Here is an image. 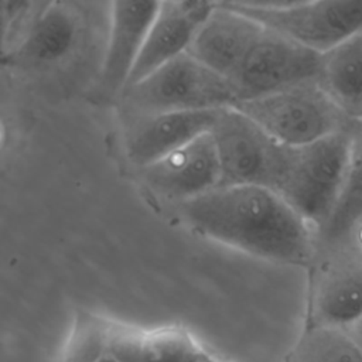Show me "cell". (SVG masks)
I'll return each instance as SVG.
<instances>
[{
  "label": "cell",
  "mask_w": 362,
  "mask_h": 362,
  "mask_svg": "<svg viewBox=\"0 0 362 362\" xmlns=\"http://www.w3.org/2000/svg\"><path fill=\"white\" fill-rule=\"evenodd\" d=\"M180 216L195 233L287 267H308L315 230L273 189L223 185L181 202Z\"/></svg>",
  "instance_id": "1"
},
{
  "label": "cell",
  "mask_w": 362,
  "mask_h": 362,
  "mask_svg": "<svg viewBox=\"0 0 362 362\" xmlns=\"http://www.w3.org/2000/svg\"><path fill=\"white\" fill-rule=\"evenodd\" d=\"M351 129L311 144L283 147L272 189L317 235L328 222L344 185Z\"/></svg>",
  "instance_id": "2"
},
{
  "label": "cell",
  "mask_w": 362,
  "mask_h": 362,
  "mask_svg": "<svg viewBox=\"0 0 362 362\" xmlns=\"http://www.w3.org/2000/svg\"><path fill=\"white\" fill-rule=\"evenodd\" d=\"M123 100L139 119L167 112L230 107L236 105L238 96L230 79L185 52L127 86Z\"/></svg>",
  "instance_id": "3"
},
{
  "label": "cell",
  "mask_w": 362,
  "mask_h": 362,
  "mask_svg": "<svg viewBox=\"0 0 362 362\" xmlns=\"http://www.w3.org/2000/svg\"><path fill=\"white\" fill-rule=\"evenodd\" d=\"M233 107L249 116L276 141L288 147L315 143L346 132L354 124L317 79L242 100Z\"/></svg>",
  "instance_id": "4"
},
{
  "label": "cell",
  "mask_w": 362,
  "mask_h": 362,
  "mask_svg": "<svg viewBox=\"0 0 362 362\" xmlns=\"http://www.w3.org/2000/svg\"><path fill=\"white\" fill-rule=\"evenodd\" d=\"M228 3L264 28L320 55L362 31V0Z\"/></svg>",
  "instance_id": "5"
},
{
  "label": "cell",
  "mask_w": 362,
  "mask_h": 362,
  "mask_svg": "<svg viewBox=\"0 0 362 362\" xmlns=\"http://www.w3.org/2000/svg\"><path fill=\"white\" fill-rule=\"evenodd\" d=\"M311 327L346 329L362 318V252L346 242L318 246L308 266Z\"/></svg>",
  "instance_id": "6"
},
{
  "label": "cell",
  "mask_w": 362,
  "mask_h": 362,
  "mask_svg": "<svg viewBox=\"0 0 362 362\" xmlns=\"http://www.w3.org/2000/svg\"><path fill=\"white\" fill-rule=\"evenodd\" d=\"M221 164V185L273 188L284 144L239 109H221L211 132Z\"/></svg>",
  "instance_id": "7"
},
{
  "label": "cell",
  "mask_w": 362,
  "mask_h": 362,
  "mask_svg": "<svg viewBox=\"0 0 362 362\" xmlns=\"http://www.w3.org/2000/svg\"><path fill=\"white\" fill-rule=\"evenodd\" d=\"M321 55L263 27L230 79L238 102L262 98L318 78Z\"/></svg>",
  "instance_id": "8"
},
{
  "label": "cell",
  "mask_w": 362,
  "mask_h": 362,
  "mask_svg": "<svg viewBox=\"0 0 362 362\" xmlns=\"http://www.w3.org/2000/svg\"><path fill=\"white\" fill-rule=\"evenodd\" d=\"M140 170L151 189L180 204L221 185V164L211 133Z\"/></svg>",
  "instance_id": "9"
},
{
  "label": "cell",
  "mask_w": 362,
  "mask_h": 362,
  "mask_svg": "<svg viewBox=\"0 0 362 362\" xmlns=\"http://www.w3.org/2000/svg\"><path fill=\"white\" fill-rule=\"evenodd\" d=\"M214 7L208 1H160L127 86L185 54Z\"/></svg>",
  "instance_id": "10"
},
{
  "label": "cell",
  "mask_w": 362,
  "mask_h": 362,
  "mask_svg": "<svg viewBox=\"0 0 362 362\" xmlns=\"http://www.w3.org/2000/svg\"><path fill=\"white\" fill-rule=\"evenodd\" d=\"M262 31L263 25L229 3H215L187 52L216 74L232 79Z\"/></svg>",
  "instance_id": "11"
},
{
  "label": "cell",
  "mask_w": 362,
  "mask_h": 362,
  "mask_svg": "<svg viewBox=\"0 0 362 362\" xmlns=\"http://www.w3.org/2000/svg\"><path fill=\"white\" fill-rule=\"evenodd\" d=\"M160 1H115L110 31L100 69V90L123 93L143 51Z\"/></svg>",
  "instance_id": "12"
},
{
  "label": "cell",
  "mask_w": 362,
  "mask_h": 362,
  "mask_svg": "<svg viewBox=\"0 0 362 362\" xmlns=\"http://www.w3.org/2000/svg\"><path fill=\"white\" fill-rule=\"evenodd\" d=\"M225 109V107H223ZM221 109L167 112L136 119L126 150L137 167H147L192 140L211 133Z\"/></svg>",
  "instance_id": "13"
},
{
  "label": "cell",
  "mask_w": 362,
  "mask_h": 362,
  "mask_svg": "<svg viewBox=\"0 0 362 362\" xmlns=\"http://www.w3.org/2000/svg\"><path fill=\"white\" fill-rule=\"evenodd\" d=\"M78 23L64 3L41 4L27 34L10 52L18 64H48L65 57L76 38Z\"/></svg>",
  "instance_id": "14"
},
{
  "label": "cell",
  "mask_w": 362,
  "mask_h": 362,
  "mask_svg": "<svg viewBox=\"0 0 362 362\" xmlns=\"http://www.w3.org/2000/svg\"><path fill=\"white\" fill-rule=\"evenodd\" d=\"M317 81L349 120L362 119V31L321 55Z\"/></svg>",
  "instance_id": "15"
},
{
  "label": "cell",
  "mask_w": 362,
  "mask_h": 362,
  "mask_svg": "<svg viewBox=\"0 0 362 362\" xmlns=\"http://www.w3.org/2000/svg\"><path fill=\"white\" fill-rule=\"evenodd\" d=\"M362 219V119L354 122L344 185L338 202L317 235L318 246L346 243Z\"/></svg>",
  "instance_id": "16"
},
{
  "label": "cell",
  "mask_w": 362,
  "mask_h": 362,
  "mask_svg": "<svg viewBox=\"0 0 362 362\" xmlns=\"http://www.w3.org/2000/svg\"><path fill=\"white\" fill-rule=\"evenodd\" d=\"M290 362H362V351L345 329L310 327Z\"/></svg>",
  "instance_id": "17"
},
{
  "label": "cell",
  "mask_w": 362,
  "mask_h": 362,
  "mask_svg": "<svg viewBox=\"0 0 362 362\" xmlns=\"http://www.w3.org/2000/svg\"><path fill=\"white\" fill-rule=\"evenodd\" d=\"M137 362H211L192 335L178 325L143 332Z\"/></svg>",
  "instance_id": "18"
},
{
  "label": "cell",
  "mask_w": 362,
  "mask_h": 362,
  "mask_svg": "<svg viewBox=\"0 0 362 362\" xmlns=\"http://www.w3.org/2000/svg\"><path fill=\"white\" fill-rule=\"evenodd\" d=\"M109 324L110 321L100 317L78 313L66 349V362H95L105 356Z\"/></svg>",
  "instance_id": "19"
},
{
  "label": "cell",
  "mask_w": 362,
  "mask_h": 362,
  "mask_svg": "<svg viewBox=\"0 0 362 362\" xmlns=\"http://www.w3.org/2000/svg\"><path fill=\"white\" fill-rule=\"evenodd\" d=\"M345 331L351 335V338L355 341V344L362 351V318L358 322H355L354 325H351L349 328H346Z\"/></svg>",
  "instance_id": "20"
},
{
  "label": "cell",
  "mask_w": 362,
  "mask_h": 362,
  "mask_svg": "<svg viewBox=\"0 0 362 362\" xmlns=\"http://www.w3.org/2000/svg\"><path fill=\"white\" fill-rule=\"evenodd\" d=\"M351 240L354 242V245L362 250V219L359 221V223L355 226L352 235H351Z\"/></svg>",
  "instance_id": "21"
},
{
  "label": "cell",
  "mask_w": 362,
  "mask_h": 362,
  "mask_svg": "<svg viewBox=\"0 0 362 362\" xmlns=\"http://www.w3.org/2000/svg\"><path fill=\"white\" fill-rule=\"evenodd\" d=\"M95 362H120V361H117L116 358H113V356H110V355H105V356L99 358V359L95 361Z\"/></svg>",
  "instance_id": "22"
}]
</instances>
